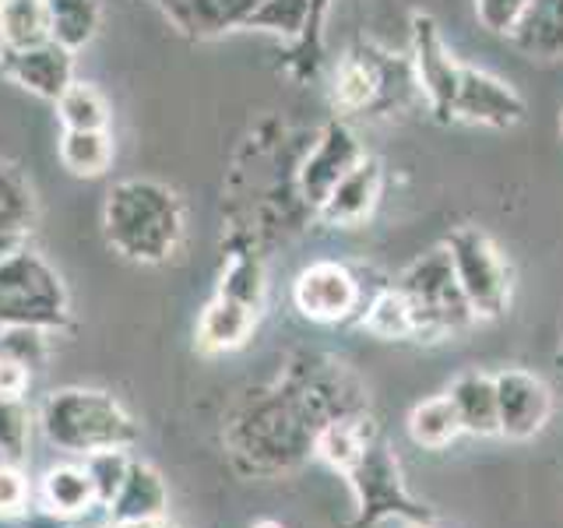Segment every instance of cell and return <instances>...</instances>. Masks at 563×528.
Returning <instances> with one entry per match:
<instances>
[{"instance_id": "36", "label": "cell", "mask_w": 563, "mask_h": 528, "mask_svg": "<svg viewBox=\"0 0 563 528\" xmlns=\"http://www.w3.org/2000/svg\"><path fill=\"white\" fill-rule=\"evenodd\" d=\"M96 528H176V525L166 515V518H148V521H102Z\"/></svg>"}, {"instance_id": "37", "label": "cell", "mask_w": 563, "mask_h": 528, "mask_svg": "<svg viewBox=\"0 0 563 528\" xmlns=\"http://www.w3.org/2000/svg\"><path fill=\"white\" fill-rule=\"evenodd\" d=\"M324 11H328V0H310V25H307V32H303V40H310V32H321Z\"/></svg>"}, {"instance_id": "32", "label": "cell", "mask_w": 563, "mask_h": 528, "mask_svg": "<svg viewBox=\"0 0 563 528\" xmlns=\"http://www.w3.org/2000/svg\"><path fill=\"white\" fill-rule=\"evenodd\" d=\"M0 352L22 366H29L32 374H40L49 360V331L43 328H0Z\"/></svg>"}, {"instance_id": "8", "label": "cell", "mask_w": 563, "mask_h": 528, "mask_svg": "<svg viewBox=\"0 0 563 528\" xmlns=\"http://www.w3.org/2000/svg\"><path fill=\"white\" fill-rule=\"evenodd\" d=\"M363 304V286L345 264L339 261H313L292 278V307L299 317L313 324H339L349 321Z\"/></svg>"}, {"instance_id": "25", "label": "cell", "mask_w": 563, "mask_h": 528, "mask_svg": "<svg viewBox=\"0 0 563 528\" xmlns=\"http://www.w3.org/2000/svg\"><path fill=\"white\" fill-rule=\"evenodd\" d=\"M360 328L369 331L380 342H412L416 339V317L405 293L395 289H380L369 299L366 314L360 317Z\"/></svg>"}, {"instance_id": "16", "label": "cell", "mask_w": 563, "mask_h": 528, "mask_svg": "<svg viewBox=\"0 0 563 528\" xmlns=\"http://www.w3.org/2000/svg\"><path fill=\"white\" fill-rule=\"evenodd\" d=\"M380 184H384V173L377 158L363 155L356 166H352L334 190L324 198V205L317 208V219L328 222V226H360L363 219H369V211L377 208L380 198Z\"/></svg>"}, {"instance_id": "10", "label": "cell", "mask_w": 563, "mask_h": 528, "mask_svg": "<svg viewBox=\"0 0 563 528\" xmlns=\"http://www.w3.org/2000/svg\"><path fill=\"white\" fill-rule=\"evenodd\" d=\"M412 53H416V78L430 99L437 120H454L457 81H462V64L440 40V29L430 14H412Z\"/></svg>"}, {"instance_id": "2", "label": "cell", "mask_w": 563, "mask_h": 528, "mask_svg": "<svg viewBox=\"0 0 563 528\" xmlns=\"http://www.w3.org/2000/svg\"><path fill=\"white\" fill-rule=\"evenodd\" d=\"M110 246L134 264H163L180 251L187 233L184 201L158 180H123L102 208Z\"/></svg>"}, {"instance_id": "40", "label": "cell", "mask_w": 563, "mask_h": 528, "mask_svg": "<svg viewBox=\"0 0 563 528\" xmlns=\"http://www.w3.org/2000/svg\"><path fill=\"white\" fill-rule=\"evenodd\" d=\"M412 528H433V525H412Z\"/></svg>"}, {"instance_id": "38", "label": "cell", "mask_w": 563, "mask_h": 528, "mask_svg": "<svg viewBox=\"0 0 563 528\" xmlns=\"http://www.w3.org/2000/svg\"><path fill=\"white\" fill-rule=\"evenodd\" d=\"M251 528H286L282 521H275V518H261V521H254Z\"/></svg>"}, {"instance_id": "14", "label": "cell", "mask_w": 563, "mask_h": 528, "mask_svg": "<svg viewBox=\"0 0 563 528\" xmlns=\"http://www.w3.org/2000/svg\"><path fill=\"white\" fill-rule=\"evenodd\" d=\"M363 158V148L356 134H352L345 123L331 120L324 134L317 138L313 152L307 155L303 169H299V194H303V201L310 205V211H317L324 205V198L334 190V184L342 180V176L356 166Z\"/></svg>"}, {"instance_id": "41", "label": "cell", "mask_w": 563, "mask_h": 528, "mask_svg": "<svg viewBox=\"0 0 563 528\" xmlns=\"http://www.w3.org/2000/svg\"><path fill=\"white\" fill-rule=\"evenodd\" d=\"M560 128H563V120H560Z\"/></svg>"}, {"instance_id": "20", "label": "cell", "mask_w": 563, "mask_h": 528, "mask_svg": "<svg viewBox=\"0 0 563 528\" xmlns=\"http://www.w3.org/2000/svg\"><path fill=\"white\" fill-rule=\"evenodd\" d=\"M448 398L454 402L462 430L472 437H500V413H497V381L483 370H465L448 387Z\"/></svg>"}, {"instance_id": "39", "label": "cell", "mask_w": 563, "mask_h": 528, "mask_svg": "<svg viewBox=\"0 0 563 528\" xmlns=\"http://www.w3.org/2000/svg\"><path fill=\"white\" fill-rule=\"evenodd\" d=\"M556 363H560V366H563V349H560V356H556Z\"/></svg>"}, {"instance_id": "12", "label": "cell", "mask_w": 563, "mask_h": 528, "mask_svg": "<svg viewBox=\"0 0 563 528\" xmlns=\"http://www.w3.org/2000/svg\"><path fill=\"white\" fill-rule=\"evenodd\" d=\"M35 507L53 518L81 521L85 528H96L106 521V510L96 501L92 475H88L81 458H70V462H60L43 472L40 486H35Z\"/></svg>"}, {"instance_id": "18", "label": "cell", "mask_w": 563, "mask_h": 528, "mask_svg": "<svg viewBox=\"0 0 563 528\" xmlns=\"http://www.w3.org/2000/svg\"><path fill=\"white\" fill-rule=\"evenodd\" d=\"M169 515V486L148 462L134 458L128 480L106 507V521H148Z\"/></svg>"}, {"instance_id": "17", "label": "cell", "mask_w": 563, "mask_h": 528, "mask_svg": "<svg viewBox=\"0 0 563 528\" xmlns=\"http://www.w3.org/2000/svg\"><path fill=\"white\" fill-rule=\"evenodd\" d=\"M257 317H261L257 307L225 296V293H216L198 317V349L208 352V356L243 349L257 328Z\"/></svg>"}, {"instance_id": "23", "label": "cell", "mask_w": 563, "mask_h": 528, "mask_svg": "<svg viewBox=\"0 0 563 528\" xmlns=\"http://www.w3.org/2000/svg\"><path fill=\"white\" fill-rule=\"evenodd\" d=\"M405 430H409V440L422 451H444L465 433L454 402L448 395H433L427 402H419L409 413V419H405Z\"/></svg>"}, {"instance_id": "22", "label": "cell", "mask_w": 563, "mask_h": 528, "mask_svg": "<svg viewBox=\"0 0 563 528\" xmlns=\"http://www.w3.org/2000/svg\"><path fill=\"white\" fill-rule=\"evenodd\" d=\"M528 61H560L563 57V0H532L521 22L507 35Z\"/></svg>"}, {"instance_id": "11", "label": "cell", "mask_w": 563, "mask_h": 528, "mask_svg": "<svg viewBox=\"0 0 563 528\" xmlns=\"http://www.w3.org/2000/svg\"><path fill=\"white\" fill-rule=\"evenodd\" d=\"M0 70L25 92L57 102L67 92V85L75 81V50H67L57 40L25 50H0Z\"/></svg>"}, {"instance_id": "30", "label": "cell", "mask_w": 563, "mask_h": 528, "mask_svg": "<svg viewBox=\"0 0 563 528\" xmlns=\"http://www.w3.org/2000/svg\"><path fill=\"white\" fill-rule=\"evenodd\" d=\"M32 430H35V413L29 409V402L14 395H0V454L8 462L14 465L29 462Z\"/></svg>"}, {"instance_id": "13", "label": "cell", "mask_w": 563, "mask_h": 528, "mask_svg": "<svg viewBox=\"0 0 563 528\" xmlns=\"http://www.w3.org/2000/svg\"><path fill=\"white\" fill-rule=\"evenodd\" d=\"M190 40H216L222 32L257 29L264 0H152Z\"/></svg>"}, {"instance_id": "33", "label": "cell", "mask_w": 563, "mask_h": 528, "mask_svg": "<svg viewBox=\"0 0 563 528\" xmlns=\"http://www.w3.org/2000/svg\"><path fill=\"white\" fill-rule=\"evenodd\" d=\"M35 507V486L29 483L25 465L0 462V518H18Z\"/></svg>"}, {"instance_id": "26", "label": "cell", "mask_w": 563, "mask_h": 528, "mask_svg": "<svg viewBox=\"0 0 563 528\" xmlns=\"http://www.w3.org/2000/svg\"><path fill=\"white\" fill-rule=\"evenodd\" d=\"M384 88V75L374 57H345L334 70V106L345 113H360L369 102L380 96Z\"/></svg>"}, {"instance_id": "19", "label": "cell", "mask_w": 563, "mask_h": 528, "mask_svg": "<svg viewBox=\"0 0 563 528\" xmlns=\"http://www.w3.org/2000/svg\"><path fill=\"white\" fill-rule=\"evenodd\" d=\"M35 226V194L25 173L0 158V257L25 246Z\"/></svg>"}, {"instance_id": "6", "label": "cell", "mask_w": 563, "mask_h": 528, "mask_svg": "<svg viewBox=\"0 0 563 528\" xmlns=\"http://www.w3.org/2000/svg\"><path fill=\"white\" fill-rule=\"evenodd\" d=\"M398 289L405 293L416 317V342H440L451 334L475 324V314L462 293L451 268L448 246L422 254L409 272L398 278Z\"/></svg>"}, {"instance_id": "27", "label": "cell", "mask_w": 563, "mask_h": 528, "mask_svg": "<svg viewBox=\"0 0 563 528\" xmlns=\"http://www.w3.org/2000/svg\"><path fill=\"white\" fill-rule=\"evenodd\" d=\"M49 11V35L67 50H81L96 40L99 29V4L96 0H46Z\"/></svg>"}, {"instance_id": "1", "label": "cell", "mask_w": 563, "mask_h": 528, "mask_svg": "<svg viewBox=\"0 0 563 528\" xmlns=\"http://www.w3.org/2000/svg\"><path fill=\"white\" fill-rule=\"evenodd\" d=\"M369 413V392L349 363L296 349L282 374L251 387L222 419V448L243 480H278L313 458V440L331 419Z\"/></svg>"}, {"instance_id": "5", "label": "cell", "mask_w": 563, "mask_h": 528, "mask_svg": "<svg viewBox=\"0 0 563 528\" xmlns=\"http://www.w3.org/2000/svg\"><path fill=\"white\" fill-rule=\"evenodd\" d=\"M345 480L356 493V515L342 528H377L387 518H401L409 525H433L437 510L412 497L398 454L387 448V440L377 433L369 448L360 454V462L345 472Z\"/></svg>"}, {"instance_id": "28", "label": "cell", "mask_w": 563, "mask_h": 528, "mask_svg": "<svg viewBox=\"0 0 563 528\" xmlns=\"http://www.w3.org/2000/svg\"><path fill=\"white\" fill-rule=\"evenodd\" d=\"M57 152L64 169L75 176H102L113 163L110 131H64Z\"/></svg>"}, {"instance_id": "29", "label": "cell", "mask_w": 563, "mask_h": 528, "mask_svg": "<svg viewBox=\"0 0 563 528\" xmlns=\"http://www.w3.org/2000/svg\"><path fill=\"white\" fill-rule=\"evenodd\" d=\"M57 117L64 131H106L110 128V102L88 81H70L57 99Z\"/></svg>"}, {"instance_id": "3", "label": "cell", "mask_w": 563, "mask_h": 528, "mask_svg": "<svg viewBox=\"0 0 563 528\" xmlns=\"http://www.w3.org/2000/svg\"><path fill=\"white\" fill-rule=\"evenodd\" d=\"M35 427L67 458H88L99 451H134L141 440L137 419L128 405L96 387H60L49 392L35 413Z\"/></svg>"}, {"instance_id": "9", "label": "cell", "mask_w": 563, "mask_h": 528, "mask_svg": "<svg viewBox=\"0 0 563 528\" xmlns=\"http://www.w3.org/2000/svg\"><path fill=\"white\" fill-rule=\"evenodd\" d=\"M497 381V413H500V437L507 440H532L545 430L553 416V392L539 374L521 366H507Z\"/></svg>"}, {"instance_id": "4", "label": "cell", "mask_w": 563, "mask_h": 528, "mask_svg": "<svg viewBox=\"0 0 563 528\" xmlns=\"http://www.w3.org/2000/svg\"><path fill=\"white\" fill-rule=\"evenodd\" d=\"M0 328H43L49 334L70 328L64 278L29 243L0 257Z\"/></svg>"}, {"instance_id": "34", "label": "cell", "mask_w": 563, "mask_h": 528, "mask_svg": "<svg viewBox=\"0 0 563 528\" xmlns=\"http://www.w3.org/2000/svg\"><path fill=\"white\" fill-rule=\"evenodd\" d=\"M532 0H475V18L493 35H510Z\"/></svg>"}, {"instance_id": "35", "label": "cell", "mask_w": 563, "mask_h": 528, "mask_svg": "<svg viewBox=\"0 0 563 528\" xmlns=\"http://www.w3.org/2000/svg\"><path fill=\"white\" fill-rule=\"evenodd\" d=\"M32 377H35V374H32L29 366H22L18 360H11V356H4V352H0V395L25 398Z\"/></svg>"}, {"instance_id": "21", "label": "cell", "mask_w": 563, "mask_h": 528, "mask_svg": "<svg viewBox=\"0 0 563 528\" xmlns=\"http://www.w3.org/2000/svg\"><path fill=\"white\" fill-rule=\"evenodd\" d=\"M377 433H380L377 430V419L369 416V413L339 416V419H331L321 433H317V440H313V458H317V462H324L328 469L345 475L352 465L360 462V454L369 448V440H374Z\"/></svg>"}, {"instance_id": "24", "label": "cell", "mask_w": 563, "mask_h": 528, "mask_svg": "<svg viewBox=\"0 0 563 528\" xmlns=\"http://www.w3.org/2000/svg\"><path fill=\"white\" fill-rule=\"evenodd\" d=\"M53 40L46 0H0V50H25Z\"/></svg>"}, {"instance_id": "31", "label": "cell", "mask_w": 563, "mask_h": 528, "mask_svg": "<svg viewBox=\"0 0 563 528\" xmlns=\"http://www.w3.org/2000/svg\"><path fill=\"white\" fill-rule=\"evenodd\" d=\"M81 462H85L88 475H92L96 501L106 510V507H110V501L117 497V490L123 486V480H128V469L134 462V454L131 451H99V454L81 458Z\"/></svg>"}, {"instance_id": "15", "label": "cell", "mask_w": 563, "mask_h": 528, "mask_svg": "<svg viewBox=\"0 0 563 528\" xmlns=\"http://www.w3.org/2000/svg\"><path fill=\"white\" fill-rule=\"evenodd\" d=\"M525 117V99L507 81L462 64V81H457L454 120L486 123V128H515Z\"/></svg>"}, {"instance_id": "7", "label": "cell", "mask_w": 563, "mask_h": 528, "mask_svg": "<svg viewBox=\"0 0 563 528\" xmlns=\"http://www.w3.org/2000/svg\"><path fill=\"white\" fill-rule=\"evenodd\" d=\"M448 254L457 286H462L475 321H493L510 304V264L500 246L479 226H462L448 237Z\"/></svg>"}]
</instances>
